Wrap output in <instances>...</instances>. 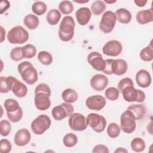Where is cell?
I'll return each instance as SVG.
<instances>
[{
    "label": "cell",
    "instance_id": "cell-49",
    "mask_svg": "<svg viewBox=\"0 0 153 153\" xmlns=\"http://www.w3.org/2000/svg\"><path fill=\"white\" fill-rule=\"evenodd\" d=\"M1 42H2L5 38V30L4 29V27L2 26H1Z\"/></svg>",
    "mask_w": 153,
    "mask_h": 153
},
{
    "label": "cell",
    "instance_id": "cell-42",
    "mask_svg": "<svg viewBox=\"0 0 153 153\" xmlns=\"http://www.w3.org/2000/svg\"><path fill=\"white\" fill-rule=\"evenodd\" d=\"M12 145L11 142L6 139H2L0 140V151L2 153H8L11 151Z\"/></svg>",
    "mask_w": 153,
    "mask_h": 153
},
{
    "label": "cell",
    "instance_id": "cell-3",
    "mask_svg": "<svg viewBox=\"0 0 153 153\" xmlns=\"http://www.w3.org/2000/svg\"><path fill=\"white\" fill-rule=\"evenodd\" d=\"M29 37L28 32L22 26H16L11 28L7 33V39L11 44H23Z\"/></svg>",
    "mask_w": 153,
    "mask_h": 153
},
{
    "label": "cell",
    "instance_id": "cell-4",
    "mask_svg": "<svg viewBox=\"0 0 153 153\" xmlns=\"http://www.w3.org/2000/svg\"><path fill=\"white\" fill-rule=\"evenodd\" d=\"M51 124L50 117L45 114H41L32 121L30 126L34 134L41 135L50 128Z\"/></svg>",
    "mask_w": 153,
    "mask_h": 153
},
{
    "label": "cell",
    "instance_id": "cell-19",
    "mask_svg": "<svg viewBox=\"0 0 153 153\" xmlns=\"http://www.w3.org/2000/svg\"><path fill=\"white\" fill-rule=\"evenodd\" d=\"M128 69V65L126 60L123 59H112L111 64V70L112 74L116 75H122L124 74Z\"/></svg>",
    "mask_w": 153,
    "mask_h": 153
},
{
    "label": "cell",
    "instance_id": "cell-23",
    "mask_svg": "<svg viewBox=\"0 0 153 153\" xmlns=\"http://www.w3.org/2000/svg\"><path fill=\"white\" fill-rule=\"evenodd\" d=\"M127 110L130 111L133 114L136 120H140L146 114V108L142 104L131 105L127 108Z\"/></svg>",
    "mask_w": 153,
    "mask_h": 153
},
{
    "label": "cell",
    "instance_id": "cell-29",
    "mask_svg": "<svg viewBox=\"0 0 153 153\" xmlns=\"http://www.w3.org/2000/svg\"><path fill=\"white\" fill-rule=\"evenodd\" d=\"M131 149L136 152H142L146 147L145 141L140 137L134 138L130 143Z\"/></svg>",
    "mask_w": 153,
    "mask_h": 153
},
{
    "label": "cell",
    "instance_id": "cell-41",
    "mask_svg": "<svg viewBox=\"0 0 153 153\" xmlns=\"http://www.w3.org/2000/svg\"><path fill=\"white\" fill-rule=\"evenodd\" d=\"M22 47H16L11 50L10 56L13 60L19 62L23 59L22 53Z\"/></svg>",
    "mask_w": 153,
    "mask_h": 153
},
{
    "label": "cell",
    "instance_id": "cell-43",
    "mask_svg": "<svg viewBox=\"0 0 153 153\" xmlns=\"http://www.w3.org/2000/svg\"><path fill=\"white\" fill-rule=\"evenodd\" d=\"M129 85H134L133 80L131 78L128 77L124 78L121 79L118 83V85H117L118 90L120 93H121V91L125 87Z\"/></svg>",
    "mask_w": 153,
    "mask_h": 153
},
{
    "label": "cell",
    "instance_id": "cell-33",
    "mask_svg": "<svg viewBox=\"0 0 153 153\" xmlns=\"http://www.w3.org/2000/svg\"><path fill=\"white\" fill-rule=\"evenodd\" d=\"M4 106L7 112H14L20 108L18 102L13 99H6L4 102Z\"/></svg>",
    "mask_w": 153,
    "mask_h": 153
},
{
    "label": "cell",
    "instance_id": "cell-9",
    "mask_svg": "<svg viewBox=\"0 0 153 153\" xmlns=\"http://www.w3.org/2000/svg\"><path fill=\"white\" fill-rule=\"evenodd\" d=\"M74 111V108L72 105L65 102L54 106L51 111V115L54 120L60 121L70 116Z\"/></svg>",
    "mask_w": 153,
    "mask_h": 153
},
{
    "label": "cell",
    "instance_id": "cell-1",
    "mask_svg": "<svg viewBox=\"0 0 153 153\" xmlns=\"http://www.w3.org/2000/svg\"><path fill=\"white\" fill-rule=\"evenodd\" d=\"M75 25L74 19L70 16H65L62 19L58 31L59 37L60 40L64 42H68L73 38Z\"/></svg>",
    "mask_w": 153,
    "mask_h": 153
},
{
    "label": "cell",
    "instance_id": "cell-39",
    "mask_svg": "<svg viewBox=\"0 0 153 153\" xmlns=\"http://www.w3.org/2000/svg\"><path fill=\"white\" fill-rule=\"evenodd\" d=\"M11 126L10 123L6 120H2L0 121V133L2 136H7L11 132Z\"/></svg>",
    "mask_w": 153,
    "mask_h": 153
},
{
    "label": "cell",
    "instance_id": "cell-36",
    "mask_svg": "<svg viewBox=\"0 0 153 153\" xmlns=\"http://www.w3.org/2000/svg\"><path fill=\"white\" fill-rule=\"evenodd\" d=\"M59 10L63 14H69L74 10V5L69 1H62L59 4Z\"/></svg>",
    "mask_w": 153,
    "mask_h": 153
},
{
    "label": "cell",
    "instance_id": "cell-6",
    "mask_svg": "<svg viewBox=\"0 0 153 153\" xmlns=\"http://www.w3.org/2000/svg\"><path fill=\"white\" fill-rule=\"evenodd\" d=\"M136 127V118L129 110L124 111L120 117V128L126 133H133Z\"/></svg>",
    "mask_w": 153,
    "mask_h": 153
},
{
    "label": "cell",
    "instance_id": "cell-21",
    "mask_svg": "<svg viewBox=\"0 0 153 153\" xmlns=\"http://www.w3.org/2000/svg\"><path fill=\"white\" fill-rule=\"evenodd\" d=\"M16 79V78L12 76H1L0 78V92L7 93L10 91Z\"/></svg>",
    "mask_w": 153,
    "mask_h": 153
},
{
    "label": "cell",
    "instance_id": "cell-12",
    "mask_svg": "<svg viewBox=\"0 0 153 153\" xmlns=\"http://www.w3.org/2000/svg\"><path fill=\"white\" fill-rule=\"evenodd\" d=\"M35 94L34 102L36 109L40 111H45L50 107L51 100L50 97L51 94L42 91L35 93Z\"/></svg>",
    "mask_w": 153,
    "mask_h": 153
},
{
    "label": "cell",
    "instance_id": "cell-20",
    "mask_svg": "<svg viewBox=\"0 0 153 153\" xmlns=\"http://www.w3.org/2000/svg\"><path fill=\"white\" fill-rule=\"evenodd\" d=\"M137 22L140 25H146L153 21L152 8L139 11L136 16Z\"/></svg>",
    "mask_w": 153,
    "mask_h": 153
},
{
    "label": "cell",
    "instance_id": "cell-30",
    "mask_svg": "<svg viewBox=\"0 0 153 153\" xmlns=\"http://www.w3.org/2000/svg\"><path fill=\"white\" fill-rule=\"evenodd\" d=\"M22 53L23 58L32 59L35 56L36 54V49L33 45L28 44L22 47Z\"/></svg>",
    "mask_w": 153,
    "mask_h": 153
},
{
    "label": "cell",
    "instance_id": "cell-47",
    "mask_svg": "<svg viewBox=\"0 0 153 153\" xmlns=\"http://www.w3.org/2000/svg\"><path fill=\"white\" fill-rule=\"evenodd\" d=\"M10 6V4L8 1H2L1 2V14H3Z\"/></svg>",
    "mask_w": 153,
    "mask_h": 153
},
{
    "label": "cell",
    "instance_id": "cell-38",
    "mask_svg": "<svg viewBox=\"0 0 153 153\" xmlns=\"http://www.w3.org/2000/svg\"><path fill=\"white\" fill-rule=\"evenodd\" d=\"M119 94L120 92L118 88L114 87L108 88L105 92V96L106 99L111 101H114L118 99L119 97Z\"/></svg>",
    "mask_w": 153,
    "mask_h": 153
},
{
    "label": "cell",
    "instance_id": "cell-51",
    "mask_svg": "<svg viewBox=\"0 0 153 153\" xmlns=\"http://www.w3.org/2000/svg\"><path fill=\"white\" fill-rule=\"evenodd\" d=\"M105 2H107V3H113V2H115L116 1H113V2H109V1H105Z\"/></svg>",
    "mask_w": 153,
    "mask_h": 153
},
{
    "label": "cell",
    "instance_id": "cell-50",
    "mask_svg": "<svg viewBox=\"0 0 153 153\" xmlns=\"http://www.w3.org/2000/svg\"><path fill=\"white\" fill-rule=\"evenodd\" d=\"M114 152H127V151L123 148H118L114 151Z\"/></svg>",
    "mask_w": 153,
    "mask_h": 153
},
{
    "label": "cell",
    "instance_id": "cell-28",
    "mask_svg": "<svg viewBox=\"0 0 153 153\" xmlns=\"http://www.w3.org/2000/svg\"><path fill=\"white\" fill-rule=\"evenodd\" d=\"M106 4L102 1H95L91 6V11L95 16L102 14L106 10Z\"/></svg>",
    "mask_w": 153,
    "mask_h": 153
},
{
    "label": "cell",
    "instance_id": "cell-35",
    "mask_svg": "<svg viewBox=\"0 0 153 153\" xmlns=\"http://www.w3.org/2000/svg\"><path fill=\"white\" fill-rule=\"evenodd\" d=\"M38 59L40 63L44 65H50L53 60L51 54L46 51H41L39 52L38 54Z\"/></svg>",
    "mask_w": 153,
    "mask_h": 153
},
{
    "label": "cell",
    "instance_id": "cell-10",
    "mask_svg": "<svg viewBox=\"0 0 153 153\" xmlns=\"http://www.w3.org/2000/svg\"><path fill=\"white\" fill-rule=\"evenodd\" d=\"M68 124L69 127L74 131H81L87 128V118L79 113H73L69 118Z\"/></svg>",
    "mask_w": 153,
    "mask_h": 153
},
{
    "label": "cell",
    "instance_id": "cell-44",
    "mask_svg": "<svg viewBox=\"0 0 153 153\" xmlns=\"http://www.w3.org/2000/svg\"><path fill=\"white\" fill-rule=\"evenodd\" d=\"M39 91L45 92L49 94H51V89L50 87L47 84L45 83L39 84L35 88V93Z\"/></svg>",
    "mask_w": 153,
    "mask_h": 153
},
{
    "label": "cell",
    "instance_id": "cell-46",
    "mask_svg": "<svg viewBox=\"0 0 153 153\" xmlns=\"http://www.w3.org/2000/svg\"><path fill=\"white\" fill-rule=\"evenodd\" d=\"M105 69L103 71V73L107 74V75H112V70H111V64L112 62V59H106L105 60Z\"/></svg>",
    "mask_w": 153,
    "mask_h": 153
},
{
    "label": "cell",
    "instance_id": "cell-17",
    "mask_svg": "<svg viewBox=\"0 0 153 153\" xmlns=\"http://www.w3.org/2000/svg\"><path fill=\"white\" fill-rule=\"evenodd\" d=\"M136 81L139 87L142 88H147L151 84V76L149 72L146 70L140 69L136 75Z\"/></svg>",
    "mask_w": 153,
    "mask_h": 153
},
{
    "label": "cell",
    "instance_id": "cell-34",
    "mask_svg": "<svg viewBox=\"0 0 153 153\" xmlns=\"http://www.w3.org/2000/svg\"><path fill=\"white\" fill-rule=\"evenodd\" d=\"M139 56L143 61H152L153 59V50L151 45H148L142 49L140 51Z\"/></svg>",
    "mask_w": 153,
    "mask_h": 153
},
{
    "label": "cell",
    "instance_id": "cell-2",
    "mask_svg": "<svg viewBox=\"0 0 153 153\" xmlns=\"http://www.w3.org/2000/svg\"><path fill=\"white\" fill-rule=\"evenodd\" d=\"M17 70L22 79L26 84L32 85L37 81L38 76L37 71L29 62L25 61L19 63Z\"/></svg>",
    "mask_w": 153,
    "mask_h": 153
},
{
    "label": "cell",
    "instance_id": "cell-8",
    "mask_svg": "<svg viewBox=\"0 0 153 153\" xmlns=\"http://www.w3.org/2000/svg\"><path fill=\"white\" fill-rule=\"evenodd\" d=\"M87 124L96 132H102L106 126V120L98 114L91 113L87 117Z\"/></svg>",
    "mask_w": 153,
    "mask_h": 153
},
{
    "label": "cell",
    "instance_id": "cell-31",
    "mask_svg": "<svg viewBox=\"0 0 153 153\" xmlns=\"http://www.w3.org/2000/svg\"><path fill=\"white\" fill-rule=\"evenodd\" d=\"M78 137L76 134L72 133H69L65 135L63 139V145L67 148H72L76 145Z\"/></svg>",
    "mask_w": 153,
    "mask_h": 153
},
{
    "label": "cell",
    "instance_id": "cell-24",
    "mask_svg": "<svg viewBox=\"0 0 153 153\" xmlns=\"http://www.w3.org/2000/svg\"><path fill=\"white\" fill-rule=\"evenodd\" d=\"M117 20L121 23L127 24L131 22L132 16L131 13L126 8H119L115 12Z\"/></svg>",
    "mask_w": 153,
    "mask_h": 153
},
{
    "label": "cell",
    "instance_id": "cell-32",
    "mask_svg": "<svg viewBox=\"0 0 153 153\" xmlns=\"http://www.w3.org/2000/svg\"><path fill=\"white\" fill-rule=\"evenodd\" d=\"M47 8V5L42 1H35L32 6V12L38 16H41L45 13Z\"/></svg>",
    "mask_w": 153,
    "mask_h": 153
},
{
    "label": "cell",
    "instance_id": "cell-22",
    "mask_svg": "<svg viewBox=\"0 0 153 153\" xmlns=\"http://www.w3.org/2000/svg\"><path fill=\"white\" fill-rule=\"evenodd\" d=\"M11 90L16 96L20 98L25 97L27 93V86L18 79H16L14 82Z\"/></svg>",
    "mask_w": 153,
    "mask_h": 153
},
{
    "label": "cell",
    "instance_id": "cell-15",
    "mask_svg": "<svg viewBox=\"0 0 153 153\" xmlns=\"http://www.w3.org/2000/svg\"><path fill=\"white\" fill-rule=\"evenodd\" d=\"M108 84V78L101 74H97L92 76L90 79V85L96 91L103 90Z\"/></svg>",
    "mask_w": 153,
    "mask_h": 153
},
{
    "label": "cell",
    "instance_id": "cell-5",
    "mask_svg": "<svg viewBox=\"0 0 153 153\" xmlns=\"http://www.w3.org/2000/svg\"><path fill=\"white\" fill-rule=\"evenodd\" d=\"M123 97L127 102H137L142 103L145 99V93L138 89H136L134 85H129L125 87L121 91Z\"/></svg>",
    "mask_w": 153,
    "mask_h": 153
},
{
    "label": "cell",
    "instance_id": "cell-26",
    "mask_svg": "<svg viewBox=\"0 0 153 153\" xmlns=\"http://www.w3.org/2000/svg\"><path fill=\"white\" fill-rule=\"evenodd\" d=\"M62 97L66 103H72L77 100L78 94L75 90L67 88L62 92Z\"/></svg>",
    "mask_w": 153,
    "mask_h": 153
},
{
    "label": "cell",
    "instance_id": "cell-13",
    "mask_svg": "<svg viewBox=\"0 0 153 153\" xmlns=\"http://www.w3.org/2000/svg\"><path fill=\"white\" fill-rule=\"evenodd\" d=\"M106 100L105 98L99 94L93 95L88 97L85 101L87 107L94 111H100L106 105Z\"/></svg>",
    "mask_w": 153,
    "mask_h": 153
},
{
    "label": "cell",
    "instance_id": "cell-40",
    "mask_svg": "<svg viewBox=\"0 0 153 153\" xmlns=\"http://www.w3.org/2000/svg\"><path fill=\"white\" fill-rule=\"evenodd\" d=\"M7 115L8 120L13 123L19 121L23 117V111L21 107L17 111L13 112H7Z\"/></svg>",
    "mask_w": 153,
    "mask_h": 153
},
{
    "label": "cell",
    "instance_id": "cell-48",
    "mask_svg": "<svg viewBox=\"0 0 153 153\" xmlns=\"http://www.w3.org/2000/svg\"><path fill=\"white\" fill-rule=\"evenodd\" d=\"M134 2L137 6L142 7L146 5V4L147 3V1H134Z\"/></svg>",
    "mask_w": 153,
    "mask_h": 153
},
{
    "label": "cell",
    "instance_id": "cell-37",
    "mask_svg": "<svg viewBox=\"0 0 153 153\" xmlns=\"http://www.w3.org/2000/svg\"><path fill=\"white\" fill-rule=\"evenodd\" d=\"M120 127L115 123H111L107 128V134L111 138L117 137L120 133Z\"/></svg>",
    "mask_w": 153,
    "mask_h": 153
},
{
    "label": "cell",
    "instance_id": "cell-14",
    "mask_svg": "<svg viewBox=\"0 0 153 153\" xmlns=\"http://www.w3.org/2000/svg\"><path fill=\"white\" fill-rule=\"evenodd\" d=\"M87 61L96 71H103L105 66V62L102 56L97 51L90 53L87 56Z\"/></svg>",
    "mask_w": 153,
    "mask_h": 153
},
{
    "label": "cell",
    "instance_id": "cell-11",
    "mask_svg": "<svg viewBox=\"0 0 153 153\" xmlns=\"http://www.w3.org/2000/svg\"><path fill=\"white\" fill-rule=\"evenodd\" d=\"M123 50L121 43L117 40H111L108 41L102 48L103 53L108 56L115 57L121 54Z\"/></svg>",
    "mask_w": 153,
    "mask_h": 153
},
{
    "label": "cell",
    "instance_id": "cell-7",
    "mask_svg": "<svg viewBox=\"0 0 153 153\" xmlns=\"http://www.w3.org/2000/svg\"><path fill=\"white\" fill-rule=\"evenodd\" d=\"M117 17L115 14L111 11H105L102 16L99 23L100 30L105 33L111 32L116 24Z\"/></svg>",
    "mask_w": 153,
    "mask_h": 153
},
{
    "label": "cell",
    "instance_id": "cell-45",
    "mask_svg": "<svg viewBox=\"0 0 153 153\" xmlns=\"http://www.w3.org/2000/svg\"><path fill=\"white\" fill-rule=\"evenodd\" d=\"M92 152L93 153H96V152H103V153H108L109 152V149L108 147L104 145H96L92 151Z\"/></svg>",
    "mask_w": 153,
    "mask_h": 153
},
{
    "label": "cell",
    "instance_id": "cell-16",
    "mask_svg": "<svg viewBox=\"0 0 153 153\" xmlns=\"http://www.w3.org/2000/svg\"><path fill=\"white\" fill-rule=\"evenodd\" d=\"M31 135L27 128L19 129L14 137V143L19 146H24L30 142Z\"/></svg>",
    "mask_w": 153,
    "mask_h": 153
},
{
    "label": "cell",
    "instance_id": "cell-27",
    "mask_svg": "<svg viewBox=\"0 0 153 153\" xmlns=\"http://www.w3.org/2000/svg\"><path fill=\"white\" fill-rule=\"evenodd\" d=\"M61 18V13L57 9L50 10L46 16L47 22L50 25H56Z\"/></svg>",
    "mask_w": 153,
    "mask_h": 153
},
{
    "label": "cell",
    "instance_id": "cell-25",
    "mask_svg": "<svg viewBox=\"0 0 153 153\" xmlns=\"http://www.w3.org/2000/svg\"><path fill=\"white\" fill-rule=\"evenodd\" d=\"M23 23L29 29L33 30L38 26L39 20L36 16L33 14H29L25 17Z\"/></svg>",
    "mask_w": 153,
    "mask_h": 153
},
{
    "label": "cell",
    "instance_id": "cell-18",
    "mask_svg": "<svg viewBox=\"0 0 153 153\" xmlns=\"http://www.w3.org/2000/svg\"><path fill=\"white\" fill-rule=\"evenodd\" d=\"M75 17L78 23L81 26H84L89 22L91 17V13L89 8L81 7L76 11Z\"/></svg>",
    "mask_w": 153,
    "mask_h": 153
}]
</instances>
